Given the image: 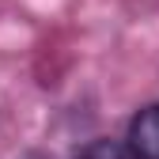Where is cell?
Masks as SVG:
<instances>
[{
  "instance_id": "obj_1",
  "label": "cell",
  "mask_w": 159,
  "mask_h": 159,
  "mask_svg": "<svg viewBox=\"0 0 159 159\" xmlns=\"http://www.w3.org/2000/svg\"><path fill=\"white\" fill-rule=\"evenodd\" d=\"M125 140L133 159H159V106H148L133 117Z\"/></svg>"
},
{
  "instance_id": "obj_2",
  "label": "cell",
  "mask_w": 159,
  "mask_h": 159,
  "mask_svg": "<svg viewBox=\"0 0 159 159\" xmlns=\"http://www.w3.org/2000/svg\"><path fill=\"white\" fill-rule=\"evenodd\" d=\"M80 159H125V152L114 140H95V144H87L84 152H80Z\"/></svg>"
}]
</instances>
